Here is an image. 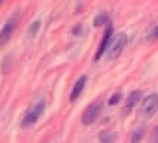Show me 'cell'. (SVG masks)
Instances as JSON below:
<instances>
[{"mask_svg": "<svg viewBox=\"0 0 158 143\" xmlns=\"http://www.w3.org/2000/svg\"><path fill=\"white\" fill-rule=\"evenodd\" d=\"M127 42H128V36L125 35V33H118V35L112 39L110 46H109V49H107V52H106V57H107L109 60H116V58L123 54L124 48L127 46Z\"/></svg>", "mask_w": 158, "mask_h": 143, "instance_id": "cell-1", "label": "cell"}, {"mask_svg": "<svg viewBox=\"0 0 158 143\" xmlns=\"http://www.w3.org/2000/svg\"><path fill=\"white\" fill-rule=\"evenodd\" d=\"M100 110H102V103L100 101H94V103H91L89 106L84 110V113H82V124L84 125H91L93 122H96L97 116L100 113Z\"/></svg>", "mask_w": 158, "mask_h": 143, "instance_id": "cell-6", "label": "cell"}, {"mask_svg": "<svg viewBox=\"0 0 158 143\" xmlns=\"http://www.w3.org/2000/svg\"><path fill=\"white\" fill-rule=\"evenodd\" d=\"M121 98H123V96H121L119 92H116V94H114L112 97L109 98V106H115V104H118Z\"/></svg>", "mask_w": 158, "mask_h": 143, "instance_id": "cell-13", "label": "cell"}, {"mask_svg": "<svg viewBox=\"0 0 158 143\" xmlns=\"http://www.w3.org/2000/svg\"><path fill=\"white\" fill-rule=\"evenodd\" d=\"M18 17H19V12H15V14L5 22V26L2 27V30H0V45L8 43V40L10 39V36H12L15 27H17Z\"/></svg>", "mask_w": 158, "mask_h": 143, "instance_id": "cell-5", "label": "cell"}, {"mask_svg": "<svg viewBox=\"0 0 158 143\" xmlns=\"http://www.w3.org/2000/svg\"><path fill=\"white\" fill-rule=\"evenodd\" d=\"M143 134H145L143 127L137 128V130H134V133L131 134V143H139L142 140V137H143Z\"/></svg>", "mask_w": 158, "mask_h": 143, "instance_id": "cell-10", "label": "cell"}, {"mask_svg": "<svg viewBox=\"0 0 158 143\" xmlns=\"http://www.w3.org/2000/svg\"><path fill=\"white\" fill-rule=\"evenodd\" d=\"M45 110V101H39V103H36L33 107H30L28 110H27V113L24 115V119H23V127H30V125H33L40 118V115L44 113Z\"/></svg>", "mask_w": 158, "mask_h": 143, "instance_id": "cell-4", "label": "cell"}, {"mask_svg": "<svg viewBox=\"0 0 158 143\" xmlns=\"http://www.w3.org/2000/svg\"><path fill=\"white\" fill-rule=\"evenodd\" d=\"M85 85H87V76L84 75V76H81L76 82H75V85H73V88H72V92H70V101H76L79 98V96L82 94V91L85 88Z\"/></svg>", "mask_w": 158, "mask_h": 143, "instance_id": "cell-7", "label": "cell"}, {"mask_svg": "<svg viewBox=\"0 0 158 143\" xmlns=\"http://www.w3.org/2000/svg\"><path fill=\"white\" fill-rule=\"evenodd\" d=\"M115 139H116V136L114 133H110V131H105V133L100 136V140L103 143H114Z\"/></svg>", "mask_w": 158, "mask_h": 143, "instance_id": "cell-11", "label": "cell"}, {"mask_svg": "<svg viewBox=\"0 0 158 143\" xmlns=\"http://www.w3.org/2000/svg\"><path fill=\"white\" fill-rule=\"evenodd\" d=\"M151 143H158V125L154 127V130L151 133Z\"/></svg>", "mask_w": 158, "mask_h": 143, "instance_id": "cell-15", "label": "cell"}, {"mask_svg": "<svg viewBox=\"0 0 158 143\" xmlns=\"http://www.w3.org/2000/svg\"><path fill=\"white\" fill-rule=\"evenodd\" d=\"M112 36H114V27L109 22V24L106 26V30H105V33H103V39H102V42H100L98 48H97L96 55H94V60H96V61H98V60L107 52V49H109V46H110V42H112V39H114Z\"/></svg>", "mask_w": 158, "mask_h": 143, "instance_id": "cell-3", "label": "cell"}, {"mask_svg": "<svg viewBox=\"0 0 158 143\" xmlns=\"http://www.w3.org/2000/svg\"><path fill=\"white\" fill-rule=\"evenodd\" d=\"M148 40H157L158 39V24L152 27V30H151L149 33H148V37H146Z\"/></svg>", "mask_w": 158, "mask_h": 143, "instance_id": "cell-12", "label": "cell"}, {"mask_svg": "<svg viewBox=\"0 0 158 143\" xmlns=\"http://www.w3.org/2000/svg\"><path fill=\"white\" fill-rule=\"evenodd\" d=\"M3 2H5V0H0V6H2V5H3Z\"/></svg>", "mask_w": 158, "mask_h": 143, "instance_id": "cell-16", "label": "cell"}, {"mask_svg": "<svg viewBox=\"0 0 158 143\" xmlns=\"http://www.w3.org/2000/svg\"><path fill=\"white\" fill-rule=\"evenodd\" d=\"M142 98V91L140 89H136V91H131L130 96H127V101H125V113H130L134 106L139 103V100Z\"/></svg>", "mask_w": 158, "mask_h": 143, "instance_id": "cell-8", "label": "cell"}, {"mask_svg": "<svg viewBox=\"0 0 158 143\" xmlns=\"http://www.w3.org/2000/svg\"><path fill=\"white\" fill-rule=\"evenodd\" d=\"M39 27H40V21H35V22H33V26L30 27V36H31V37H33V36L37 33Z\"/></svg>", "mask_w": 158, "mask_h": 143, "instance_id": "cell-14", "label": "cell"}, {"mask_svg": "<svg viewBox=\"0 0 158 143\" xmlns=\"http://www.w3.org/2000/svg\"><path fill=\"white\" fill-rule=\"evenodd\" d=\"M107 26L109 24V17H107V14L105 12H102V14H98L96 18H94V26L96 27H100V26Z\"/></svg>", "mask_w": 158, "mask_h": 143, "instance_id": "cell-9", "label": "cell"}, {"mask_svg": "<svg viewBox=\"0 0 158 143\" xmlns=\"http://www.w3.org/2000/svg\"><path fill=\"white\" fill-rule=\"evenodd\" d=\"M158 110V94L157 92H152L149 96L143 98L140 104V115L145 118V119H149L157 113Z\"/></svg>", "mask_w": 158, "mask_h": 143, "instance_id": "cell-2", "label": "cell"}]
</instances>
